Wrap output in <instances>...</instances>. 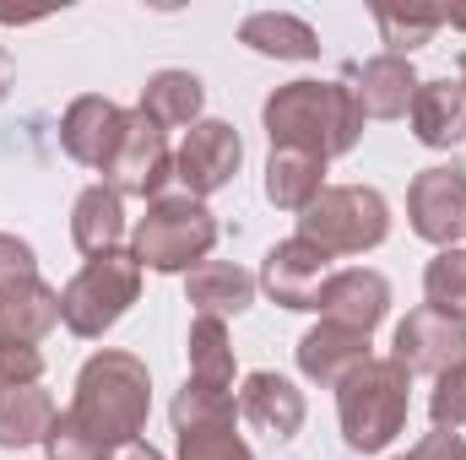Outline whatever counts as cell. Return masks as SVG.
<instances>
[{
	"label": "cell",
	"instance_id": "obj_33",
	"mask_svg": "<svg viewBox=\"0 0 466 460\" xmlns=\"http://www.w3.org/2000/svg\"><path fill=\"white\" fill-rule=\"evenodd\" d=\"M22 276H38V255H33L27 238L0 233V287H11V282H22Z\"/></svg>",
	"mask_w": 466,
	"mask_h": 460
},
{
	"label": "cell",
	"instance_id": "obj_23",
	"mask_svg": "<svg viewBox=\"0 0 466 460\" xmlns=\"http://www.w3.org/2000/svg\"><path fill=\"white\" fill-rule=\"evenodd\" d=\"M201 104H207V87H201V76L196 71H152L147 76V87H141V98H136V109L152 119L157 130H190L196 119H201Z\"/></svg>",
	"mask_w": 466,
	"mask_h": 460
},
{
	"label": "cell",
	"instance_id": "obj_4",
	"mask_svg": "<svg viewBox=\"0 0 466 460\" xmlns=\"http://www.w3.org/2000/svg\"><path fill=\"white\" fill-rule=\"evenodd\" d=\"M218 217L207 212V201L190 195H163L147 206V217H136L130 228V255L141 260V271L157 276H185L196 271L212 249H218Z\"/></svg>",
	"mask_w": 466,
	"mask_h": 460
},
{
	"label": "cell",
	"instance_id": "obj_22",
	"mask_svg": "<svg viewBox=\"0 0 466 460\" xmlns=\"http://www.w3.org/2000/svg\"><path fill=\"white\" fill-rule=\"evenodd\" d=\"M238 44L266 60H320V33L293 11H249L238 22Z\"/></svg>",
	"mask_w": 466,
	"mask_h": 460
},
{
	"label": "cell",
	"instance_id": "obj_25",
	"mask_svg": "<svg viewBox=\"0 0 466 460\" xmlns=\"http://www.w3.org/2000/svg\"><path fill=\"white\" fill-rule=\"evenodd\" d=\"M190 379L212 385V390H233V342H228V320L196 315L190 320Z\"/></svg>",
	"mask_w": 466,
	"mask_h": 460
},
{
	"label": "cell",
	"instance_id": "obj_35",
	"mask_svg": "<svg viewBox=\"0 0 466 460\" xmlns=\"http://www.w3.org/2000/svg\"><path fill=\"white\" fill-rule=\"evenodd\" d=\"M115 460H163V455H157L152 445H141V439H136V445H125V450H115Z\"/></svg>",
	"mask_w": 466,
	"mask_h": 460
},
{
	"label": "cell",
	"instance_id": "obj_36",
	"mask_svg": "<svg viewBox=\"0 0 466 460\" xmlns=\"http://www.w3.org/2000/svg\"><path fill=\"white\" fill-rule=\"evenodd\" d=\"M11 82H16V65H11V55H5V44H0V104H5Z\"/></svg>",
	"mask_w": 466,
	"mask_h": 460
},
{
	"label": "cell",
	"instance_id": "obj_28",
	"mask_svg": "<svg viewBox=\"0 0 466 460\" xmlns=\"http://www.w3.org/2000/svg\"><path fill=\"white\" fill-rule=\"evenodd\" d=\"M423 298L445 315H466V249H440L423 265Z\"/></svg>",
	"mask_w": 466,
	"mask_h": 460
},
{
	"label": "cell",
	"instance_id": "obj_20",
	"mask_svg": "<svg viewBox=\"0 0 466 460\" xmlns=\"http://www.w3.org/2000/svg\"><path fill=\"white\" fill-rule=\"evenodd\" d=\"M320 190H326V157L293 152V146H271V157H266V201L277 212L304 217Z\"/></svg>",
	"mask_w": 466,
	"mask_h": 460
},
{
	"label": "cell",
	"instance_id": "obj_13",
	"mask_svg": "<svg viewBox=\"0 0 466 460\" xmlns=\"http://www.w3.org/2000/svg\"><path fill=\"white\" fill-rule=\"evenodd\" d=\"M315 315L331 320V325H348V331L374 336V325L390 315V282L374 265H342V271L326 276Z\"/></svg>",
	"mask_w": 466,
	"mask_h": 460
},
{
	"label": "cell",
	"instance_id": "obj_17",
	"mask_svg": "<svg viewBox=\"0 0 466 460\" xmlns=\"http://www.w3.org/2000/svg\"><path fill=\"white\" fill-rule=\"evenodd\" d=\"M412 135L434 152H451L466 141V87L456 76H434V82H418V98H412Z\"/></svg>",
	"mask_w": 466,
	"mask_h": 460
},
{
	"label": "cell",
	"instance_id": "obj_9",
	"mask_svg": "<svg viewBox=\"0 0 466 460\" xmlns=\"http://www.w3.org/2000/svg\"><path fill=\"white\" fill-rule=\"evenodd\" d=\"M337 265H331V255L320 249V244H309V238H282V244H271L266 249V260H260V293L277 304V309H293V315H315V304H320V287H326V276H331Z\"/></svg>",
	"mask_w": 466,
	"mask_h": 460
},
{
	"label": "cell",
	"instance_id": "obj_3",
	"mask_svg": "<svg viewBox=\"0 0 466 460\" xmlns=\"http://www.w3.org/2000/svg\"><path fill=\"white\" fill-rule=\"evenodd\" d=\"M407 412H412V374L396 357H369L337 385L342 439L358 455H380L407 428Z\"/></svg>",
	"mask_w": 466,
	"mask_h": 460
},
{
	"label": "cell",
	"instance_id": "obj_6",
	"mask_svg": "<svg viewBox=\"0 0 466 460\" xmlns=\"http://www.w3.org/2000/svg\"><path fill=\"white\" fill-rule=\"evenodd\" d=\"M299 238L337 255H369L390 238V201L374 185H326L315 206L299 217Z\"/></svg>",
	"mask_w": 466,
	"mask_h": 460
},
{
	"label": "cell",
	"instance_id": "obj_11",
	"mask_svg": "<svg viewBox=\"0 0 466 460\" xmlns=\"http://www.w3.org/2000/svg\"><path fill=\"white\" fill-rule=\"evenodd\" d=\"M390 357L407 368V374H445L451 363L466 357V315H445L434 304H418L396 336H390Z\"/></svg>",
	"mask_w": 466,
	"mask_h": 460
},
{
	"label": "cell",
	"instance_id": "obj_38",
	"mask_svg": "<svg viewBox=\"0 0 466 460\" xmlns=\"http://www.w3.org/2000/svg\"><path fill=\"white\" fill-rule=\"evenodd\" d=\"M396 460H407V455H396Z\"/></svg>",
	"mask_w": 466,
	"mask_h": 460
},
{
	"label": "cell",
	"instance_id": "obj_26",
	"mask_svg": "<svg viewBox=\"0 0 466 460\" xmlns=\"http://www.w3.org/2000/svg\"><path fill=\"white\" fill-rule=\"evenodd\" d=\"M168 417H174V434H179V428H218V423H238V395H233V390H212V385L185 379V385H179V395H174V406H168Z\"/></svg>",
	"mask_w": 466,
	"mask_h": 460
},
{
	"label": "cell",
	"instance_id": "obj_24",
	"mask_svg": "<svg viewBox=\"0 0 466 460\" xmlns=\"http://www.w3.org/2000/svg\"><path fill=\"white\" fill-rule=\"evenodd\" d=\"M60 406L44 385H5L0 390V450H33L55 428Z\"/></svg>",
	"mask_w": 466,
	"mask_h": 460
},
{
	"label": "cell",
	"instance_id": "obj_7",
	"mask_svg": "<svg viewBox=\"0 0 466 460\" xmlns=\"http://www.w3.org/2000/svg\"><path fill=\"white\" fill-rule=\"evenodd\" d=\"M168 179H174L168 130H157L141 109H130V125H125L115 157H109V168H104V185L115 190L119 201H147V206H152V201H163Z\"/></svg>",
	"mask_w": 466,
	"mask_h": 460
},
{
	"label": "cell",
	"instance_id": "obj_27",
	"mask_svg": "<svg viewBox=\"0 0 466 460\" xmlns=\"http://www.w3.org/2000/svg\"><path fill=\"white\" fill-rule=\"evenodd\" d=\"M374 27L385 38V55H401L412 60V49H423L440 27H445V11H418V16H401L390 5H374Z\"/></svg>",
	"mask_w": 466,
	"mask_h": 460
},
{
	"label": "cell",
	"instance_id": "obj_19",
	"mask_svg": "<svg viewBox=\"0 0 466 460\" xmlns=\"http://www.w3.org/2000/svg\"><path fill=\"white\" fill-rule=\"evenodd\" d=\"M260 282L233 265V260H201L196 271H185V298L196 315H212V320H238L249 304H255Z\"/></svg>",
	"mask_w": 466,
	"mask_h": 460
},
{
	"label": "cell",
	"instance_id": "obj_2",
	"mask_svg": "<svg viewBox=\"0 0 466 460\" xmlns=\"http://www.w3.org/2000/svg\"><path fill=\"white\" fill-rule=\"evenodd\" d=\"M260 125L271 146L315 152V157H348L363 135V109L348 82H288L260 104Z\"/></svg>",
	"mask_w": 466,
	"mask_h": 460
},
{
	"label": "cell",
	"instance_id": "obj_16",
	"mask_svg": "<svg viewBox=\"0 0 466 460\" xmlns=\"http://www.w3.org/2000/svg\"><path fill=\"white\" fill-rule=\"evenodd\" d=\"M238 417L255 423V428L271 434V439H293V434L304 428L309 406H304V390H299L293 379H282V374H271V368H255V374H244Z\"/></svg>",
	"mask_w": 466,
	"mask_h": 460
},
{
	"label": "cell",
	"instance_id": "obj_37",
	"mask_svg": "<svg viewBox=\"0 0 466 460\" xmlns=\"http://www.w3.org/2000/svg\"><path fill=\"white\" fill-rule=\"evenodd\" d=\"M456 82L466 87V49H461V60H456Z\"/></svg>",
	"mask_w": 466,
	"mask_h": 460
},
{
	"label": "cell",
	"instance_id": "obj_29",
	"mask_svg": "<svg viewBox=\"0 0 466 460\" xmlns=\"http://www.w3.org/2000/svg\"><path fill=\"white\" fill-rule=\"evenodd\" d=\"M238 423H218V428H179V460H255V450L233 434Z\"/></svg>",
	"mask_w": 466,
	"mask_h": 460
},
{
	"label": "cell",
	"instance_id": "obj_15",
	"mask_svg": "<svg viewBox=\"0 0 466 460\" xmlns=\"http://www.w3.org/2000/svg\"><path fill=\"white\" fill-rule=\"evenodd\" d=\"M418 82L423 76L401 55H374V60L348 71V87L358 98V109H363V119H401L418 98Z\"/></svg>",
	"mask_w": 466,
	"mask_h": 460
},
{
	"label": "cell",
	"instance_id": "obj_12",
	"mask_svg": "<svg viewBox=\"0 0 466 460\" xmlns=\"http://www.w3.org/2000/svg\"><path fill=\"white\" fill-rule=\"evenodd\" d=\"M125 125H130V109H119L115 98H104V93H82L60 115V146H66L71 163L104 174L119 146V135H125Z\"/></svg>",
	"mask_w": 466,
	"mask_h": 460
},
{
	"label": "cell",
	"instance_id": "obj_30",
	"mask_svg": "<svg viewBox=\"0 0 466 460\" xmlns=\"http://www.w3.org/2000/svg\"><path fill=\"white\" fill-rule=\"evenodd\" d=\"M429 417H434V428H445V434H456V428L466 423V357L461 363H451V368L434 379Z\"/></svg>",
	"mask_w": 466,
	"mask_h": 460
},
{
	"label": "cell",
	"instance_id": "obj_8",
	"mask_svg": "<svg viewBox=\"0 0 466 460\" xmlns=\"http://www.w3.org/2000/svg\"><path fill=\"white\" fill-rule=\"evenodd\" d=\"M244 168V141L228 119H196L174 152V179L185 185L190 201H207L218 190H228Z\"/></svg>",
	"mask_w": 466,
	"mask_h": 460
},
{
	"label": "cell",
	"instance_id": "obj_21",
	"mask_svg": "<svg viewBox=\"0 0 466 460\" xmlns=\"http://www.w3.org/2000/svg\"><path fill=\"white\" fill-rule=\"evenodd\" d=\"M125 201H119L109 185H87L82 195H76V206H71V244L87 255V260H98V255H115L125 249Z\"/></svg>",
	"mask_w": 466,
	"mask_h": 460
},
{
	"label": "cell",
	"instance_id": "obj_14",
	"mask_svg": "<svg viewBox=\"0 0 466 460\" xmlns=\"http://www.w3.org/2000/svg\"><path fill=\"white\" fill-rule=\"evenodd\" d=\"M293 357H299V374H304L309 385H320V390H337L352 368H363V363L374 357V342H369L363 331H348V325H331V320H320V325H309V331L299 336Z\"/></svg>",
	"mask_w": 466,
	"mask_h": 460
},
{
	"label": "cell",
	"instance_id": "obj_1",
	"mask_svg": "<svg viewBox=\"0 0 466 460\" xmlns=\"http://www.w3.org/2000/svg\"><path fill=\"white\" fill-rule=\"evenodd\" d=\"M71 423L87 428L104 450H125L141 439L147 412H152V374L136 352L104 346L82 363L76 374V395H71Z\"/></svg>",
	"mask_w": 466,
	"mask_h": 460
},
{
	"label": "cell",
	"instance_id": "obj_31",
	"mask_svg": "<svg viewBox=\"0 0 466 460\" xmlns=\"http://www.w3.org/2000/svg\"><path fill=\"white\" fill-rule=\"evenodd\" d=\"M44 455H49V460H115V450H104L87 428H76V423H71V412H60V417H55V428L44 434Z\"/></svg>",
	"mask_w": 466,
	"mask_h": 460
},
{
	"label": "cell",
	"instance_id": "obj_34",
	"mask_svg": "<svg viewBox=\"0 0 466 460\" xmlns=\"http://www.w3.org/2000/svg\"><path fill=\"white\" fill-rule=\"evenodd\" d=\"M407 460H466V439L461 434H445V428H434V434H423Z\"/></svg>",
	"mask_w": 466,
	"mask_h": 460
},
{
	"label": "cell",
	"instance_id": "obj_18",
	"mask_svg": "<svg viewBox=\"0 0 466 460\" xmlns=\"http://www.w3.org/2000/svg\"><path fill=\"white\" fill-rule=\"evenodd\" d=\"M55 325H60V293L44 276H22L0 287V342L38 346Z\"/></svg>",
	"mask_w": 466,
	"mask_h": 460
},
{
	"label": "cell",
	"instance_id": "obj_5",
	"mask_svg": "<svg viewBox=\"0 0 466 460\" xmlns=\"http://www.w3.org/2000/svg\"><path fill=\"white\" fill-rule=\"evenodd\" d=\"M136 298H141V260L130 249L98 255L60 287V325L82 342H98L130 315Z\"/></svg>",
	"mask_w": 466,
	"mask_h": 460
},
{
	"label": "cell",
	"instance_id": "obj_10",
	"mask_svg": "<svg viewBox=\"0 0 466 460\" xmlns=\"http://www.w3.org/2000/svg\"><path fill=\"white\" fill-rule=\"evenodd\" d=\"M407 223L423 244L434 249H456L466 238V168H423L407 185Z\"/></svg>",
	"mask_w": 466,
	"mask_h": 460
},
{
	"label": "cell",
	"instance_id": "obj_32",
	"mask_svg": "<svg viewBox=\"0 0 466 460\" xmlns=\"http://www.w3.org/2000/svg\"><path fill=\"white\" fill-rule=\"evenodd\" d=\"M44 379V352L22 342H0V390L5 385H38Z\"/></svg>",
	"mask_w": 466,
	"mask_h": 460
}]
</instances>
